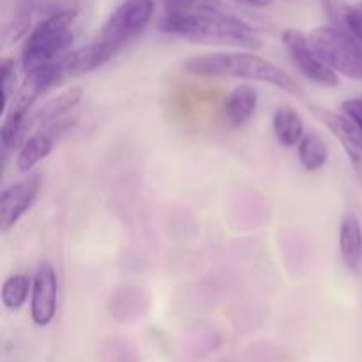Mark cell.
<instances>
[{
    "label": "cell",
    "instance_id": "6da1fadb",
    "mask_svg": "<svg viewBox=\"0 0 362 362\" xmlns=\"http://www.w3.org/2000/svg\"><path fill=\"white\" fill-rule=\"evenodd\" d=\"M159 30L198 45L258 49L262 37L250 23L228 9H205L186 14H163Z\"/></svg>",
    "mask_w": 362,
    "mask_h": 362
},
{
    "label": "cell",
    "instance_id": "7a4b0ae2",
    "mask_svg": "<svg viewBox=\"0 0 362 362\" xmlns=\"http://www.w3.org/2000/svg\"><path fill=\"white\" fill-rule=\"evenodd\" d=\"M184 71L194 76L239 78L274 85L293 95H303L300 85L271 60L246 52H219L198 55L184 62Z\"/></svg>",
    "mask_w": 362,
    "mask_h": 362
},
{
    "label": "cell",
    "instance_id": "3957f363",
    "mask_svg": "<svg viewBox=\"0 0 362 362\" xmlns=\"http://www.w3.org/2000/svg\"><path fill=\"white\" fill-rule=\"evenodd\" d=\"M78 18V9L69 7L45 18L28 34L21 52V67L25 74L62 60L64 53L73 45V25Z\"/></svg>",
    "mask_w": 362,
    "mask_h": 362
},
{
    "label": "cell",
    "instance_id": "277c9868",
    "mask_svg": "<svg viewBox=\"0 0 362 362\" xmlns=\"http://www.w3.org/2000/svg\"><path fill=\"white\" fill-rule=\"evenodd\" d=\"M64 59L25 74L23 83L18 87L16 94L11 99L9 108L4 113V122L2 127H0V144H2L4 151H11L18 144L21 131H23L25 124H27L28 112L32 110L34 103L42 94H46L49 88L59 85L62 78L66 76Z\"/></svg>",
    "mask_w": 362,
    "mask_h": 362
},
{
    "label": "cell",
    "instance_id": "5b68a950",
    "mask_svg": "<svg viewBox=\"0 0 362 362\" xmlns=\"http://www.w3.org/2000/svg\"><path fill=\"white\" fill-rule=\"evenodd\" d=\"M310 41L315 52L336 74L362 80V42L354 35L331 25L315 28Z\"/></svg>",
    "mask_w": 362,
    "mask_h": 362
},
{
    "label": "cell",
    "instance_id": "8992f818",
    "mask_svg": "<svg viewBox=\"0 0 362 362\" xmlns=\"http://www.w3.org/2000/svg\"><path fill=\"white\" fill-rule=\"evenodd\" d=\"M154 14V2L152 0H124L112 13L95 41L119 53L127 42L136 37L148 25Z\"/></svg>",
    "mask_w": 362,
    "mask_h": 362
},
{
    "label": "cell",
    "instance_id": "52a82bcc",
    "mask_svg": "<svg viewBox=\"0 0 362 362\" xmlns=\"http://www.w3.org/2000/svg\"><path fill=\"white\" fill-rule=\"evenodd\" d=\"M281 41L288 52L290 59H292L293 66L308 80L324 85V87H336L339 83L338 74L320 59V55L315 52L310 37L304 32L297 30V28H288V30L283 32Z\"/></svg>",
    "mask_w": 362,
    "mask_h": 362
},
{
    "label": "cell",
    "instance_id": "ba28073f",
    "mask_svg": "<svg viewBox=\"0 0 362 362\" xmlns=\"http://www.w3.org/2000/svg\"><path fill=\"white\" fill-rule=\"evenodd\" d=\"M59 304V283H57L55 269L52 264L42 262L32 279L30 292V317L35 325L46 327L53 322Z\"/></svg>",
    "mask_w": 362,
    "mask_h": 362
},
{
    "label": "cell",
    "instance_id": "9c48e42d",
    "mask_svg": "<svg viewBox=\"0 0 362 362\" xmlns=\"http://www.w3.org/2000/svg\"><path fill=\"white\" fill-rule=\"evenodd\" d=\"M311 110H313L315 117L341 144L343 151H345L346 158L350 161V166H352V170L362 182V133L359 127L343 113L331 112V110L320 108V106H313Z\"/></svg>",
    "mask_w": 362,
    "mask_h": 362
},
{
    "label": "cell",
    "instance_id": "30bf717a",
    "mask_svg": "<svg viewBox=\"0 0 362 362\" xmlns=\"http://www.w3.org/2000/svg\"><path fill=\"white\" fill-rule=\"evenodd\" d=\"M39 187H41L39 177L32 175L2 191L0 194V223H2L4 232L13 228L30 211L37 198Z\"/></svg>",
    "mask_w": 362,
    "mask_h": 362
},
{
    "label": "cell",
    "instance_id": "8fae6325",
    "mask_svg": "<svg viewBox=\"0 0 362 362\" xmlns=\"http://www.w3.org/2000/svg\"><path fill=\"white\" fill-rule=\"evenodd\" d=\"M115 55L117 53L112 48H108V46L94 39L90 45L81 46V48L67 53L66 59H64L66 74H69V76H81V74L92 73V71L99 69L106 62H110Z\"/></svg>",
    "mask_w": 362,
    "mask_h": 362
},
{
    "label": "cell",
    "instance_id": "7c38bea8",
    "mask_svg": "<svg viewBox=\"0 0 362 362\" xmlns=\"http://www.w3.org/2000/svg\"><path fill=\"white\" fill-rule=\"evenodd\" d=\"M258 108V90L251 85H239V87L233 88L225 99V106H223V112H225L226 120H228L232 126L239 127L244 126L251 117L255 115Z\"/></svg>",
    "mask_w": 362,
    "mask_h": 362
},
{
    "label": "cell",
    "instance_id": "4fadbf2b",
    "mask_svg": "<svg viewBox=\"0 0 362 362\" xmlns=\"http://www.w3.org/2000/svg\"><path fill=\"white\" fill-rule=\"evenodd\" d=\"M272 129L279 145L286 148L297 147L304 138L303 117L288 105L279 106L272 117Z\"/></svg>",
    "mask_w": 362,
    "mask_h": 362
},
{
    "label": "cell",
    "instance_id": "5bb4252c",
    "mask_svg": "<svg viewBox=\"0 0 362 362\" xmlns=\"http://www.w3.org/2000/svg\"><path fill=\"white\" fill-rule=\"evenodd\" d=\"M339 253L352 271L362 262V226L356 214L349 212L339 226Z\"/></svg>",
    "mask_w": 362,
    "mask_h": 362
},
{
    "label": "cell",
    "instance_id": "9a60e30c",
    "mask_svg": "<svg viewBox=\"0 0 362 362\" xmlns=\"http://www.w3.org/2000/svg\"><path fill=\"white\" fill-rule=\"evenodd\" d=\"M81 98H83V90H81L80 87L67 88L62 94L52 98L39 108V112L35 113V122H37L39 126L53 124L55 120L62 119V117L66 115V113H69L71 110L76 108L81 103Z\"/></svg>",
    "mask_w": 362,
    "mask_h": 362
},
{
    "label": "cell",
    "instance_id": "2e32d148",
    "mask_svg": "<svg viewBox=\"0 0 362 362\" xmlns=\"http://www.w3.org/2000/svg\"><path fill=\"white\" fill-rule=\"evenodd\" d=\"M53 151V138L48 134H34L27 138L16 154V168L20 172H28L35 165L48 158Z\"/></svg>",
    "mask_w": 362,
    "mask_h": 362
},
{
    "label": "cell",
    "instance_id": "e0dca14e",
    "mask_svg": "<svg viewBox=\"0 0 362 362\" xmlns=\"http://www.w3.org/2000/svg\"><path fill=\"white\" fill-rule=\"evenodd\" d=\"M297 156H299L300 165L306 172H318L327 163L329 151L327 145L324 144V140L318 134L310 133L304 134L300 144L297 145Z\"/></svg>",
    "mask_w": 362,
    "mask_h": 362
},
{
    "label": "cell",
    "instance_id": "ac0fdd59",
    "mask_svg": "<svg viewBox=\"0 0 362 362\" xmlns=\"http://www.w3.org/2000/svg\"><path fill=\"white\" fill-rule=\"evenodd\" d=\"M32 292V281L25 274H14L4 281L2 285V304L11 311L21 310Z\"/></svg>",
    "mask_w": 362,
    "mask_h": 362
},
{
    "label": "cell",
    "instance_id": "d6986e66",
    "mask_svg": "<svg viewBox=\"0 0 362 362\" xmlns=\"http://www.w3.org/2000/svg\"><path fill=\"white\" fill-rule=\"evenodd\" d=\"M322 6H324V11L331 20L332 27L350 32V25H352L354 14H356V6H352L349 0H322Z\"/></svg>",
    "mask_w": 362,
    "mask_h": 362
},
{
    "label": "cell",
    "instance_id": "ffe728a7",
    "mask_svg": "<svg viewBox=\"0 0 362 362\" xmlns=\"http://www.w3.org/2000/svg\"><path fill=\"white\" fill-rule=\"evenodd\" d=\"M205 9H226L225 0H165V14H186Z\"/></svg>",
    "mask_w": 362,
    "mask_h": 362
},
{
    "label": "cell",
    "instance_id": "44dd1931",
    "mask_svg": "<svg viewBox=\"0 0 362 362\" xmlns=\"http://www.w3.org/2000/svg\"><path fill=\"white\" fill-rule=\"evenodd\" d=\"M28 28H30V14L25 13V11H21V13H18L16 16H14L13 20H11L6 27H4V32H2L4 48H7V46H11V45H14L16 41H20V39L27 34Z\"/></svg>",
    "mask_w": 362,
    "mask_h": 362
},
{
    "label": "cell",
    "instance_id": "7402d4cb",
    "mask_svg": "<svg viewBox=\"0 0 362 362\" xmlns=\"http://www.w3.org/2000/svg\"><path fill=\"white\" fill-rule=\"evenodd\" d=\"M0 81H2V113L9 108L13 95L16 94V71H14V60L4 59L0 64Z\"/></svg>",
    "mask_w": 362,
    "mask_h": 362
},
{
    "label": "cell",
    "instance_id": "603a6c76",
    "mask_svg": "<svg viewBox=\"0 0 362 362\" xmlns=\"http://www.w3.org/2000/svg\"><path fill=\"white\" fill-rule=\"evenodd\" d=\"M341 110H343V115L349 117V119L359 127L362 133V98L346 99V101H343Z\"/></svg>",
    "mask_w": 362,
    "mask_h": 362
},
{
    "label": "cell",
    "instance_id": "cb8c5ba5",
    "mask_svg": "<svg viewBox=\"0 0 362 362\" xmlns=\"http://www.w3.org/2000/svg\"><path fill=\"white\" fill-rule=\"evenodd\" d=\"M237 4H243V6L255 7V9H264V7H269L274 4V0H235Z\"/></svg>",
    "mask_w": 362,
    "mask_h": 362
}]
</instances>
